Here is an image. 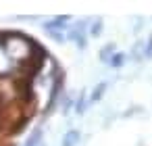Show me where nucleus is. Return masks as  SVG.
<instances>
[{"label": "nucleus", "mask_w": 152, "mask_h": 146, "mask_svg": "<svg viewBox=\"0 0 152 146\" xmlns=\"http://www.w3.org/2000/svg\"><path fill=\"white\" fill-rule=\"evenodd\" d=\"M79 140H81V131L79 129H69V131H65V136L61 140V146H77Z\"/></svg>", "instance_id": "nucleus-1"}, {"label": "nucleus", "mask_w": 152, "mask_h": 146, "mask_svg": "<svg viewBox=\"0 0 152 146\" xmlns=\"http://www.w3.org/2000/svg\"><path fill=\"white\" fill-rule=\"evenodd\" d=\"M42 138H44V129H42V127H36V129L27 136V140L23 142V146H42V144H44Z\"/></svg>", "instance_id": "nucleus-2"}, {"label": "nucleus", "mask_w": 152, "mask_h": 146, "mask_svg": "<svg viewBox=\"0 0 152 146\" xmlns=\"http://www.w3.org/2000/svg\"><path fill=\"white\" fill-rule=\"evenodd\" d=\"M102 27H104V21H102L100 17H94V19L90 21L88 36H92V38H98V36H102Z\"/></svg>", "instance_id": "nucleus-3"}, {"label": "nucleus", "mask_w": 152, "mask_h": 146, "mask_svg": "<svg viewBox=\"0 0 152 146\" xmlns=\"http://www.w3.org/2000/svg\"><path fill=\"white\" fill-rule=\"evenodd\" d=\"M117 52H119V50H117V46H115V44H106V46L100 50V54H98V56H100V61H102V63H106V65H108V63H110V59H113Z\"/></svg>", "instance_id": "nucleus-4"}, {"label": "nucleus", "mask_w": 152, "mask_h": 146, "mask_svg": "<svg viewBox=\"0 0 152 146\" xmlns=\"http://www.w3.org/2000/svg\"><path fill=\"white\" fill-rule=\"evenodd\" d=\"M131 56L135 61H144L146 59V40H137L135 46L131 48Z\"/></svg>", "instance_id": "nucleus-5"}, {"label": "nucleus", "mask_w": 152, "mask_h": 146, "mask_svg": "<svg viewBox=\"0 0 152 146\" xmlns=\"http://www.w3.org/2000/svg\"><path fill=\"white\" fill-rule=\"evenodd\" d=\"M106 88H108V84H106V81H100V84H96V86H94V90H92V94H90V102H98V100L104 96Z\"/></svg>", "instance_id": "nucleus-6"}, {"label": "nucleus", "mask_w": 152, "mask_h": 146, "mask_svg": "<svg viewBox=\"0 0 152 146\" xmlns=\"http://www.w3.org/2000/svg\"><path fill=\"white\" fill-rule=\"evenodd\" d=\"M125 61H127V54H125V52H117V54L110 59L108 67H113V69H121V67L125 65Z\"/></svg>", "instance_id": "nucleus-7"}, {"label": "nucleus", "mask_w": 152, "mask_h": 146, "mask_svg": "<svg viewBox=\"0 0 152 146\" xmlns=\"http://www.w3.org/2000/svg\"><path fill=\"white\" fill-rule=\"evenodd\" d=\"M90 100H86V94L81 92L79 96H77V100H75V113L77 115H83V111H86V104H88Z\"/></svg>", "instance_id": "nucleus-8"}, {"label": "nucleus", "mask_w": 152, "mask_h": 146, "mask_svg": "<svg viewBox=\"0 0 152 146\" xmlns=\"http://www.w3.org/2000/svg\"><path fill=\"white\" fill-rule=\"evenodd\" d=\"M146 59H152V36L146 40Z\"/></svg>", "instance_id": "nucleus-9"}, {"label": "nucleus", "mask_w": 152, "mask_h": 146, "mask_svg": "<svg viewBox=\"0 0 152 146\" xmlns=\"http://www.w3.org/2000/svg\"><path fill=\"white\" fill-rule=\"evenodd\" d=\"M42 146H46V144H42Z\"/></svg>", "instance_id": "nucleus-10"}]
</instances>
